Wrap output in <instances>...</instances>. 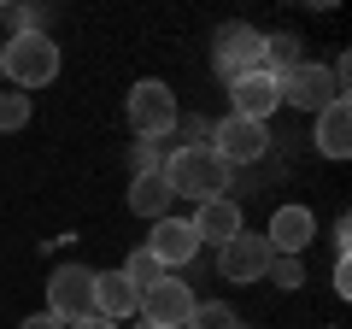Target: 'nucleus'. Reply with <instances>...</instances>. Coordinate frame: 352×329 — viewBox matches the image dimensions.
<instances>
[{
  "mask_svg": "<svg viewBox=\"0 0 352 329\" xmlns=\"http://www.w3.org/2000/svg\"><path fill=\"white\" fill-rule=\"evenodd\" d=\"M159 177H164V189H170L176 200H194V206L229 200V189H235V171H229L212 147H176V153H164Z\"/></svg>",
  "mask_w": 352,
  "mask_h": 329,
  "instance_id": "obj_1",
  "label": "nucleus"
},
{
  "mask_svg": "<svg viewBox=\"0 0 352 329\" xmlns=\"http://www.w3.org/2000/svg\"><path fill=\"white\" fill-rule=\"evenodd\" d=\"M124 118H129V129H135L141 141H164V136H176V118H182V106H176L170 83H159V76H141L135 89H129V100H124Z\"/></svg>",
  "mask_w": 352,
  "mask_h": 329,
  "instance_id": "obj_2",
  "label": "nucleus"
},
{
  "mask_svg": "<svg viewBox=\"0 0 352 329\" xmlns=\"http://www.w3.org/2000/svg\"><path fill=\"white\" fill-rule=\"evenodd\" d=\"M0 71L18 83V94H36L59 76V47H53V36H12L0 47Z\"/></svg>",
  "mask_w": 352,
  "mask_h": 329,
  "instance_id": "obj_3",
  "label": "nucleus"
},
{
  "mask_svg": "<svg viewBox=\"0 0 352 329\" xmlns=\"http://www.w3.org/2000/svg\"><path fill=\"white\" fill-rule=\"evenodd\" d=\"M206 147H212L229 171H235V164H258L264 153H270V124H252V118H235V112H229L223 124H212Z\"/></svg>",
  "mask_w": 352,
  "mask_h": 329,
  "instance_id": "obj_4",
  "label": "nucleus"
},
{
  "mask_svg": "<svg viewBox=\"0 0 352 329\" xmlns=\"http://www.w3.org/2000/svg\"><path fill=\"white\" fill-rule=\"evenodd\" d=\"M194 288L182 277H170V270H164L159 282H153V288H141V323H153V329H188V317H194Z\"/></svg>",
  "mask_w": 352,
  "mask_h": 329,
  "instance_id": "obj_5",
  "label": "nucleus"
},
{
  "mask_svg": "<svg viewBox=\"0 0 352 329\" xmlns=\"http://www.w3.org/2000/svg\"><path fill=\"white\" fill-rule=\"evenodd\" d=\"M276 89H282V106H300V112H323V106H335L340 94H335V76H329V65H317V59H300V65H288V71L276 76Z\"/></svg>",
  "mask_w": 352,
  "mask_h": 329,
  "instance_id": "obj_6",
  "label": "nucleus"
},
{
  "mask_svg": "<svg viewBox=\"0 0 352 329\" xmlns=\"http://www.w3.org/2000/svg\"><path fill=\"white\" fill-rule=\"evenodd\" d=\"M258 53H264V30L252 24H223L212 41V71L223 76V83H235V76L258 71Z\"/></svg>",
  "mask_w": 352,
  "mask_h": 329,
  "instance_id": "obj_7",
  "label": "nucleus"
},
{
  "mask_svg": "<svg viewBox=\"0 0 352 329\" xmlns=\"http://www.w3.org/2000/svg\"><path fill=\"white\" fill-rule=\"evenodd\" d=\"M47 312L59 323H76V317L94 312V270L88 265H59L47 277Z\"/></svg>",
  "mask_w": 352,
  "mask_h": 329,
  "instance_id": "obj_8",
  "label": "nucleus"
},
{
  "mask_svg": "<svg viewBox=\"0 0 352 329\" xmlns=\"http://www.w3.org/2000/svg\"><path fill=\"white\" fill-rule=\"evenodd\" d=\"M270 241L252 235V229H241L235 241H223L217 247V270H223V282H264V270H270Z\"/></svg>",
  "mask_w": 352,
  "mask_h": 329,
  "instance_id": "obj_9",
  "label": "nucleus"
},
{
  "mask_svg": "<svg viewBox=\"0 0 352 329\" xmlns=\"http://www.w3.org/2000/svg\"><path fill=\"white\" fill-rule=\"evenodd\" d=\"M147 253L159 259V270H182V265H194V253H200V235H194V224L188 217H159V224H153V235H147Z\"/></svg>",
  "mask_w": 352,
  "mask_h": 329,
  "instance_id": "obj_10",
  "label": "nucleus"
},
{
  "mask_svg": "<svg viewBox=\"0 0 352 329\" xmlns=\"http://www.w3.org/2000/svg\"><path fill=\"white\" fill-rule=\"evenodd\" d=\"M229 106H235V118H252V124H270V112L282 106V89L270 71H247L229 83Z\"/></svg>",
  "mask_w": 352,
  "mask_h": 329,
  "instance_id": "obj_11",
  "label": "nucleus"
},
{
  "mask_svg": "<svg viewBox=\"0 0 352 329\" xmlns=\"http://www.w3.org/2000/svg\"><path fill=\"white\" fill-rule=\"evenodd\" d=\"M264 241H270V253L300 259L305 247L317 241V217L305 212V206H276V212H270V229H264Z\"/></svg>",
  "mask_w": 352,
  "mask_h": 329,
  "instance_id": "obj_12",
  "label": "nucleus"
},
{
  "mask_svg": "<svg viewBox=\"0 0 352 329\" xmlns=\"http://www.w3.org/2000/svg\"><path fill=\"white\" fill-rule=\"evenodd\" d=\"M141 312V288L124 277V270H94V317L106 323H129Z\"/></svg>",
  "mask_w": 352,
  "mask_h": 329,
  "instance_id": "obj_13",
  "label": "nucleus"
},
{
  "mask_svg": "<svg viewBox=\"0 0 352 329\" xmlns=\"http://www.w3.org/2000/svg\"><path fill=\"white\" fill-rule=\"evenodd\" d=\"M194 235H200V247L212 241V247H223V241H235L241 229H247V217H241V200L229 194V200H206V206H194Z\"/></svg>",
  "mask_w": 352,
  "mask_h": 329,
  "instance_id": "obj_14",
  "label": "nucleus"
},
{
  "mask_svg": "<svg viewBox=\"0 0 352 329\" xmlns=\"http://www.w3.org/2000/svg\"><path fill=\"white\" fill-rule=\"evenodd\" d=\"M311 141H317V153H323V159H346V153H352V106H346V100L323 106V112H317Z\"/></svg>",
  "mask_w": 352,
  "mask_h": 329,
  "instance_id": "obj_15",
  "label": "nucleus"
},
{
  "mask_svg": "<svg viewBox=\"0 0 352 329\" xmlns=\"http://www.w3.org/2000/svg\"><path fill=\"white\" fill-rule=\"evenodd\" d=\"M129 212L147 217V224H159V217L176 212V194L164 189V177H129Z\"/></svg>",
  "mask_w": 352,
  "mask_h": 329,
  "instance_id": "obj_16",
  "label": "nucleus"
},
{
  "mask_svg": "<svg viewBox=\"0 0 352 329\" xmlns=\"http://www.w3.org/2000/svg\"><path fill=\"white\" fill-rule=\"evenodd\" d=\"M188 329H241V317L229 312L223 300H200V306H194V317H188Z\"/></svg>",
  "mask_w": 352,
  "mask_h": 329,
  "instance_id": "obj_17",
  "label": "nucleus"
},
{
  "mask_svg": "<svg viewBox=\"0 0 352 329\" xmlns=\"http://www.w3.org/2000/svg\"><path fill=\"white\" fill-rule=\"evenodd\" d=\"M118 270H124V277L135 282V288H153V282L164 277V270H159V259H153L147 247H135V253H129V259H124V265H118Z\"/></svg>",
  "mask_w": 352,
  "mask_h": 329,
  "instance_id": "obj_18",
  "label": "nucleus"
},
{
  "mask_svg": "<svg viewBox=\"0 0 352 329\" xmlns=\"http://www.w3.org/2000/svg\"><path fill=\"white\" fill-rule=\"evenodd\" d=\"M264 282H276V288L282 294H294V288H305V265H300V259H270V270H264Z\"/></svg>",
  "mask_w": 352,
  "mask_h": 329,
  "instance_id": "obj_19",
  "label": "nucleus"
},
{
  "mask_svg": "<svg viewBox=\"0 0 352 329\" xmlns=\"http://www.w3.org/2000/svg\"><path fill=\"white\" fill-rule=\"evenodd\" d=\"M30 94H0V129H6V136H12V129H24L30 124Z\"/></svg>",
  "mask_w": 352,
  "mask_h": 329,
  "instance_id": "obj_20",
  "label": "nucleus"
},
{
  "mask_svg": "<svg viewBox=\"0 0 352 329\" xmlns=\"http://www.w3.org/2000/svg\"><path fill=\"white\" fill-rule=\"evenodd\" d=\"M129 164H135V177H159V171H164V147H159V141H135Z\"/></svg>",
  "mask_w": 352,
  "mask_h": 329,
  "instance_id": "obj_21",
  "label": "nucleus"
},
{
  "mask_svg": "<svg viewBox=\"0 0 352 329\" xmlns=\"http://www.w3.org/2000/svg\"><path fill=\"white\" fill-rule=\"evenodd\" d=\"M18 329H65V323H59V317H53V312H36V317H24V323H18Z\"/></svg>",
  "mask_w": 352,
  "mask_h": 329,
  "instance_id": "obj_22",
  "label": "nucleus"
},
{
  "mask_svg": "<svg viewBox=\"0 0 352 329\" xmlns=\"http://www.w3.org/2000/svg\"><path fill=\"white\" fill-rule=\"evenodd\" d=\"M65 329H124V323H106V317L88 312V317H76V323H65Z\"/></svg>",
  "mask_w": 352,
  "mask_h": 329,
  "instance_id": "obj_23",
  "label": "nucleus"
},
{
  "mask_svg": "<svg viewBox=\"0 0 352 329\" xmlns=\"http://www.w3.org/2000/svg\"><path fill=\"white\" fill-rule=\"evenodd\" d=\"M124 329H153V323H141V317H129V323H124Z\"/></svg>",
  "mask_w": 352,
  "mask_h": 329,
  "instance_id": "obj_24",
  "label": "nucleus"
},
{
  "mask_svg": "<svg viewBox=\"0 0 352 329\" xmlns=\"http://www.w3.org/2000/svg\"><path fill=\"white\" fill-rule=\"evenodd\" d=\"M0 83H6V71H0Z\"/></svg>",
  "mask_w": 352,
  "mask_h": 329,
  "instance_id": "obj_25",
  "label": "nucleus"
}]
</instances>
